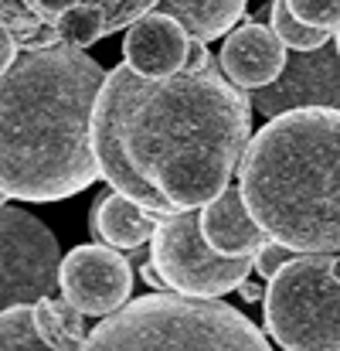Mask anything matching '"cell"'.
<instances>
[{
  "instance_id": "obj_1",
  "label": "cell",
  "mask_w": 340,
  "mask_h": 351,
  "mask_svg": "<svg viewBox=\"0 0 340 351\" xmlns=\"http://www.w3.org/2000/svg\"><path fill=\"white\" fill-rule=\"evenodd\" d=\"M252 103L211 55L201 69L136 79L119 113L122 150L174 205L205 208L231 184L252 140Z\"/></svg>"
},
{
  "instance_id": "obj_2",
  "label": "cell",
  "mask_w": 340,
  "mask_h": 351,
  "mask_svg": "<svg viewBox=\"0 0 340 351\" xmlns=\"http://www.w3.org/2000/svg\"><path fill=\"white\" fill-rule=\"evenodd\" d=\"M106 69L79 45L21 51L0 75V191L62 202L99 181L92 110Z\"/></svg>"
},
{
  "instance_id": "obj_3",
  "label": "cell",
  "mask_w": 340,
  "mask_h": 351,
  "mask_svg": "<svg viewBox=\"0 0 340 351\" xmlns=\"http://www.w3.org/2000/svg\"><path fill=\"white\" fill-rule=\"evenodd\" d=\"M248 215L296 252L340 249V110L306 106L272 117L238 160Z\"/></svg>"
},
{
  "instance_id": "obj_4",
  "label": "cell",
  "mask_w": 340,
  "mask_h": 351,
  "mask_svg": "<svg viewBox=\"0 0 340 351\" xmlns=\"http://www.w3.org/2000/svg\"><path fill=\"white\" fill-rule=\"evenodd\" d=\"M82 351H272V345L231 304L167 290L103 317Z\"/></svg>"
},
{
  "instance_id": "obj_5",
  "label": "cell",
  "mask_w": 340,
  "mask_h": 351,
  "mask_svg": "<svg viewBox=\"0 0 340 351\" xmlns=\"http://www.w3.org/2000/svg\"><path fill=\"white\" fill-rule=\"evenodd\" d=\"M262 317L283 351H340V256H293L265 280Z\"/></svg>"
},
{
  "instance_id": "obj_6",
  "label": "cell",
  "mask_w": 340,
  "mask_h": 351,
  "mask_svg": "<svg viewBox=\"0 0 340 351\" xmlns=\"http://www.w3.org/2000/svg\"><path fill=\"white\" fill-rule=\"evenodd\" d=\"M150 263L174 293L218 300L238 290L255 273V256H222L201 232V212L181 208L157 222L150 239Z\"/></svg>"
},
{
  "instance_id": "obj_7",
  "label": "cell",
  "mask_w": 340,
  "mask_h": 351,
  "mask_svg": "<svg viewBox=\"0 0 340 351\" xmlns=\"http://www.w3.org/2000/svg\"><path fill=\"white\" fill-rule=\"evenodd\" d=\"M58 269L62 249L55 232L31 212L0 205V311L51 297Z\"/></svg>"
},
{
  "instance_id": "obj_8",
  "label": "cell",
  "mask_w": 340,
  "mask_h": 351,
  "mask_svg": "<svg viewBox=\"0 0 340 351\" xmlns=\"http://www.w3.org/2000/svg\"><path fill=\"white\" fill-rule=\"evenodd\" d=\"M58 290L86 317H109L129 304L133 293V263L106 242H86L62 256Z\"/></svg>"
},
{
  "instance_id": "obj_9",
  "label": "cell",
  "mask_w": 340,
  "mask_h": 351,
  "mask_svg": "<svg viewBox=\"0 0 340 351\" xmlns=\"http://www.w3.org/2000/svg\"><path fill=\"white\" fill-rule=\"evenodd\" d=\"M248 103L259 117L265 119L289 113V110H306V106L340 110L337 41H327L317 51H289L283 75L265 89H252Z\"/></svg>"
},
{
  "instance_id": "obj_10",
  "label": "cell",
  "mask_w": 340,
  "mask_h": 351,
  "mask_svg": "<svg viewBox=\"0 0 340 351\" xmlns=\"http://www.w3.org/2000/svg\"><path fill=\"white\" fill-rule=\"evenodd\" d=\"M27 7L48 21L62 41L89 48L150 14L157 0H27Z\"/></svg>"
},
{
  "instance_id": "obj_11",
  "label": "cell",
  "mask_w": 340,
  "mask_h": 351,
  "mask_svg": "<svg viewBox=\"0 0 340 351\" xmlns=\"http://www.w3.org/2000/svg\"><path fill=\"white\" fill-rule=\"evenodd\" d=\"M286 58H289V48L279 41V34L269 24H259L252 17H245V24L228 31L222 55H218L225 75L245 93L272 86L283 75Z\"/></svg>"
},
{
  "instance_id": "obj_12",
  "label": "cell",
  "mask_w": 340,
  "mask_h": 351,
  "mask_svg": "<svg viewBox=\"0 0 340 351\" xmlns=\"http://www.w3.org/2000/svg\"><path fill=\"white\" fill-rule=\"evenodd\" d=\"M187 45L191 34L181 27V21L150 10L126 27L122 62L143 79H167L187 65Z\"/></svg>"
},
{
  "instance_id": "obj_13",
  "label": "cell",
  "mask_w": 340,
  "mask_h": 351,
  "mask_svg": "<svg viewBox=\"0 0 340 351\" xmlns=\"http://www.w3.org/2000/svg\"><path fill=\"white\" fill-rule=\"evenodd\" d=\"M201 232L222 256H255L269 242V235L248 215L238 184H228L218 198H211L201 208Z\"/></svg>"
},
{
  "instance_id": "obj_14",
  "label": "cell",
  "mask_w": 340,
  "mask_h": 351,
  "mask_svg": "<svg viewBox=\"0 0 340 351\" xmlns=\"http://www.w3.org/2000/svg\"><path fill=\"white\" fill-rule=\"evenodd\" d=\"M160 14L181 21V27L198 41L225 38L245 17V0H157Z\"/></svg>"
},
{
  "instance_id": "obj_15",
  "label": "cell",
  "mask_w": 340,
  "mask_h": 351,
  "mask_svg": "<svg viewBox=\"0 0 340 351\" xmlns=\"http://www.w3.org/2000/svg\"><path fill=\"white\" fill-rule=\"evenodd\" d=\"M160 219H164V215H153V212L140 208V205L129 202L126 195L106 191L103 208H99V235H103L106 245L122 249V252H133V249H143V245L153 239Z\"/></svg>"
},
{
  "instance_id": "obj_16",
  "label": "cell",
  "mask_w": 340,
  "mask_h": 351,
  "mask_svg": "<svg viewBox=\"0 0 340 351\" xmlns=\"http://www.w3.org/2000/svg\"><path fill=\"white\" fill-rule=\"evenodd\" d=\"M34 324L41 331V338L55 351H82L89 341V328H86V314L68 304L65 297H41L34 304Z\"/></svg>"
},
{
  "instance_id": "obj_17",
  "label": "cell",
  "mask_w": 340,
  "mask_h": 351,
  "mask_svg": "<svg viewBox=\"0 0 340 351\" xmlns=\"http://www.w3.org/2000/svg\"><path fill=\"white\" fill-rule=\"evenodd\" d=\"M0 27H7L17 41L21 51H34V48H51V45H62V34L41 21L27 0H0Z\"/></svg>"
},
{
  "instance_id": "obj_18",
  "label": "cell",
  "mask_w": 340,
  "mask_h": 351,
  "mask_svg": "<svg viewBox=\"0 0 340 351\" xmlns=\"http://www.w3.org/2000/svg\"><path fill=\"white\" fill-rule=\"evenodd\" d=\"M269 27L279 34V41L289 48V51H317L324 48L327 41H334L330 34L334 31H324V27H310L306 21H300L289 7V0H272L269 3Z\"/></svg>"
},
{
  "instance_id": "obj_19",
  "label": "cell",
  "mask_w": 340,
  "mask_h": 351,
  "mask_svg": "<svg viewBox=\"0 0 340 351\" xmlns=\"http://www.w3.org/2000/svg\"><path fill=\"white\" fill-rule=\"evenodd\" d=\"M0 351H55L34 324V304L0 311Z\"/></svg>"
},
{
  "instance_id": "obj_20",
  "label": "cell",
  "mask_w": 340,
  "mask_h": 351,
  "mask_svg": "<svg viewBox=\"0 0 340 351\" xmlns=\"http://www.w3.org/2000/svg\"><path fill=\"white\" fill-rule=\"evenodd\" d=\"M289 7L310 27H324V31L340 27V0H289Z\"/></svg>"
},
{
  "instance_id": "obj_21",
  "label": "cell",
  "mask_w": 340,
  "mask_h": 351,
  "mask_svg": "<svg viewBox=\"0 0 340 351\" xmlns=\"http://www.w3.org/2000/svg\"><path fill=\"white\" fill-rule=\"evenodd\" d=\"M293 256H300L296 249H289V245H283V242H265L259 252H255V276H262V280H272Z\"/></svg>"
},
{
  "instance_id": "obj_22",
  "label": "cell",
  "mask_w": 340,
  "mask_h": 351,
  "mask_svg": "<svg viewBox=\"0 0 340 351\" xmlns=\"http://www.w3.org/2000/svg\"><path fill=\"white\" fill-rule=\"evenodd\" d=\"M21 55V48H17V41H14V34L7 31V27H0V75L14 65V58Z\"/></svg>"
},
{
  "instance_id": "obj_23",
  "label": "cell",
  "mask_w": 340,
  "mask_h": 351,
  "mask_svg": "<svg viewBox=\"0 0 340 351\" xmlns=\"http://www.w3.org/2000/svg\"><path fill=\"white\" fill-rule=\"evenodd\" d=\"M140 280H143L153 293H167V290H170V287H167V280L157 273V266H153L150 259H143V263H140Z\"/></svg>"
},
{
  "instance_id": "obj_24",
  "label": "cell",
  "mask_w": 340,
  "mask_h": 351,
  "mask_svg": "<svg viewBox=\"0 0 340 351\" xmlns=\"http://www.w3.org/2000/svg\"><path fill=\"white\" fill-rule=\"evenodd\" d=\"M238 293H241V300H248V304H262V300H265V287H262V283H248V280H245V283L238 287Z\"/></svg>"
},
{
  "instance_id": "obj_25",
  "label": "cell",
  "mask_w": 340,
  "mask_h": 351,
  "mask_svg": "<svg viewBox=\"0 0 340 351\" xmlns=\"http://www.w3.org/2000/svg\"><path fill=\"white\" fill-rule=\"evenodd\" d=\"M334 34H337V38H334V41H337V51H340V27H337V31H334Z\"/></svg>"
},
{
  "instance_id": "obj_26",
  "label": "cell",
  "mask_w": 340,
  "mask_h": 351,
  "mask_svg": "<svg viewBox=\"0 0 340 351\" xmlns=\"http://www.w3.org/2000/svg\"><path fill=\"white\" fill-rule=\"evenodd\" d=\"M3 198H7V195H3V191H0V205H3Z\"/></svg>"
}]
</instances>
